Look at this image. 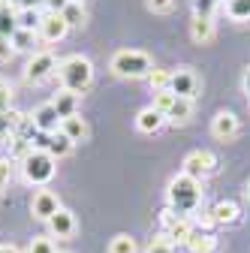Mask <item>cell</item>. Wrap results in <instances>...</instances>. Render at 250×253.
Returning a JSON list of instances; mask_svg holds the SVG:
<instances>
[{"label": "cell", "mask_w": 250, "mask_h": 253, "mask_svg": "<svg viewBox=\"0 0 250 253\" xmlns=\"http://www.w3.org/2000/svg\"><path fill=\"white\" fill-rule=\"evenodd\" d=\"M166 199H169V208L181 217H193L202 205V181H193L187 175H175L169 181V190H166Z\"/></svg>", "instance_id": "obj_1"}, {"label": "cell", "mask_w": 250, "mask_h": 253, "mask_svg": "<svg viewBox=\"0 0 250 253\" xmlns=\"http://www.w3.org/2000/svg\"><path fill=\"white\" fill-rule=\"evenodd\" d=\"M57 76H60V84L70 93H84L93 82V63L84 57V54H70L57 63Z\"/></svg>", "instance_id": "obj_2"}, {"label": "cell", "mask_w": 250, "mask_h": 253, "mask_svg": "<svg viewBox=\"0 0 250 253\" xmlns=\"http://www.w3.org/2000/svg\"><path fill=\"white\" fill-rule=\"evenodd\" d=\"M154 70V60L145 51H133V48H121L112 54V73L121 79H148Z\"/></svg>", "instance_id": "obj_3"}, {"label": "cell", "mask_w": 250, "mask_h": 253, "mask_svg": "<svg viewBox=\"0 0 250 253\" xmlns=\"http://www.w3.org/2000/svg\"><path fill=\"white\" fill-rule=\"evenodd\" d=\"M54 169H57V160H54L48 151H37V148H34V154H30L27 160L21 163L24 178H27L30 184H37V187L48 184V181L54 178Z\"/></svg>", "instance_id": "obj_4"}, {"label": "cell", "mask_w": 250, "mask_h": 253, "mask_svg": "<svg viewBox=\"0 0 250 253\" xmlns=\"http://www.w3.org/2000/svg\"><path fill=\"white\" fill-rule=\"evenodd\" d=\"M214 172H217V157L211 151H190L181 163V175L193 178V181H202Z\"/></svg>", "instance_id": "obj_5"}, {"label": "cell", "mask_w": 250, "mask_h": 253, "mask_svg": "<svg viewBox=\"0 0 250 253\" xmlns=\"http://www.w3.org/2000/svg\"><path fill=\"white\" fill-rule=\"evenodd\" d=\"M160 223H163V238H169L172 244L178 241V244H187L190 241V235H193V220L190 217H181V214H175L172 208H166L163 214H160Z\"/></svg>", "instance_id": "obj_6"}, {"label": "cell", "mask_w": 250, "mask_h": 253, "mask_svg": "<svg viewBox=\"0 0 250 253\" xmlns=\"http://www.w3.org/2000/svg\"><path fill=\"white\" fill-rule=\"evenodd\" d=\"M54 73H57V57H54L51 51H40V54H34V57H30V63L24 67V79H27V82H34V84L51 79Z\"/></svg>", "instance_id": "obj_7"}, {"label": "cell", "mask_w": 250, "mask_h": 253, "mask_svg": "<svg viewBox=\"0 0 250 253\" xmlns=\"http://www.w3.org/2000/svg\"><path fill=\"white\" fill-rule=\"evenodd\" d=\"M169 90L175 93V97L181 100H193L196 93H199V79L190 67H178L172 70V82H169Z\"/></svg>", "instance_id": "obj_8"}, {"label": "cell", "mask_w": 250, "mask_h": 253, "mask_svg": "<svg viewBox=\"0 0 250 253\" xmlns=\"http://www.w3.org/2000/svg\"><path fill=\"white\" fill-rule=\"evenodd\" d=\"M64 208L60 205V199H57V193H51V190H40V193H34V202H30V214H34L37 220H48Z\"/></svg>", "instance_id": "obj_9"}, {"label": "cell", "mask_w": 250, "mask_h": 253, "mask_svg": "<svg viewBox=\"0 0 250 253\" xmlns=\"http://www.w3.org/2000/svg\"><path fill=\"white\" fill-rule=\"evenodd\" d=\"M238 130H241V124H238L235 112H226L223 109V112H217L214 121H211V136L220 139V142H232L238 136Z\"/></svg>", "instance_id": "obj_10"}, {"label": "cell", "mask_w": 250, "mask_h": 253, "mask_svg": "<svg viewBox=\"0 0 250 253\" xmlns=\"http://www.w3.org/2000/svg\"><path fill=\"white\" fill-rule=\"evenodd\" d=\"M67 30H70V24L64 21V15L48 12V15H42V21H40L37 37H40L42 42H60V40L67 37Z\"/></svg>", "instance_id": "obj_11"}, {"label": "cell", "mask_w": 250, "mask_h": 253, "mask_svg": "<svg viewBox=\"0 0 250 253\" xmlns=\"http://www.w3.org/2000/svg\"><path fill=\"white\" fill-rule=\"evenodd\" d=\"M30 118H34V126H37L40 133H57V130H60V115H57V109H54L51 103L37 106Z\"/></svg>", "instance_id": "obj_12"}, {"label": "cell", "mask_w": 250, "mask_h": 253, "mask_svg": "<svg viewBox=\"0 0 250 253\" xmlns=\"http://www.w3.org/2000/svg\"><path fill=\"white\" fill-rule=\"evenodd\" d=\"M48 229L54 238H73L76 235V214L67 211V208H60L51 220H48Z\"/></svg>", "instance_id": "obj_13"}, {"label": "cell", "mask_w": 250, "mask_h": 253, "mask_svg": "<svg viewBox=\"0 0 250 253\" xmlns=\"http://www.w3.org/2000/svg\"><path fill=\"white\" fill-rule=\"evenodd\" d=\"M211 217H214L217 226H235L238 220H241V208L232 199H220V202L211 208Z\"/></svg>", "instance_id": "obj_14"}, {"label": "cell", "mask_w": 250, "mask_h": 253, "mask_svg": "<svg viewBox=\"0 0 250 253\" xmlns=\"http://www.w3.org/2000/svg\"><path fill=\"white\" fill-rule=\"evenodd\" d=\"M57 133H64V136L76 145V142H84L90 130H87V124H84V118H82V115H70V118L60 121V130H57Z\"/></svg>", "instance_id": "obj_15"}, {"label": "cell", "mask_w": 250, "mask_h": 253, "mask_svg": "<svg viewBox=\"0 0 250 253\" xmlns=\"http://www.w3.org/2000/svg\"><path fill=\"white\" fill-rule=\"evenodd\" d=\"M214 34H217V27H214V18H202V15H193V21H190V40H193V42L205 45V42H211V40H214Z\"/></svg>", "instance_id": "obj_16"}, {"label": "cell", "mask_w": 250, "mask_h": 253, "mask_svg": "<svg viewBox=\"0 0 250 253\" xmlns=\"http://www.w3.org/2000/svg\"><path fill=\"white\" fill-rule=\"evenodd\" d=\"M163 124H166V118H163L160 112H154L151 106H148V109H142V112L136 115V126H139V133H157V130H163Z\"/></svg>", "instance_id": "obj_17"}, {"label": "cell", "mask_w": 250, "mask_h": 253, "mask_svg": "<svg viewBox=\"0 0 250 253\" xmlns=\"http://www.w3.org/2000/svg\"><path fill=\"white\" fill-rule=\"evenodd\" d=\"M18 30V21H15V6L9 0H0V37H12Z\"/></svg>", "instance_id": "obj_18"}, {"label": "cell", "mask_w": 250, "mask_h": 253, "mask_svg": "<svg viewBox=\"0 0 250 253\" xmlns=\"http://www.w3.org/2000/svg\"><path fill=\"white\" fill-rule=\"evenodd\" d=\"M51 106L57 109L60 121H64V118H70V115H79V112H76V106H79V93H70V90H60L57 97L51 100Z\"/></svg>", "instance_id": "obj_19"}, {"label": "cell", "mask_w": 250, "mask_h": 253, "mask_svg": "<svg viewBox=\"0 0 250 253\" xmlns=\"http://www.w3.org/2000/svg\"><path fill=\"white\" fill-rule=\"evenodd\" d=\"M187 247H190V253H214V250H217V238H214L211 232H196V229H193Z\"/></svg>", "instance_id": "obj_20"}, {"label": "cell", "mask_w": 250, "mask_h": 253, "mask_svg": "<svg viewBox=\"0 0 250 253\" xmlns=\"http://www.w3.org/2000/svg\"><path fill=\"white\" fill-rule=\"evenodd\" d=\"M37 30H24V27H18L15 34L9 37V42H12V48L15 51H34L37 48Z\"/></svg>", "instance_id": "obj_21"}, {"label": "cell", "mask_w": 250, "mask_h": 253, "mask_svg": "<svg viewBox=\"0 0 250 253\" xmlns=\"http://www.w3.org/2000/svg\"><path fill=\"white\" fill-rule=\"evenodd\" d=\"M9 160H18V163H24L30 154H34V142L30 139H21V136H12L9 142Z\"/></svg>", "instance_id": "obj_22"}, {"label": "cell", "mask_w": 250, "mask_h": 253, "mask_svg": "<svg viewBox=\"0 0 250 253\" xmlns=\"http://www.w3.org/2000/svg\"><path fill=\"white\" fill-rule=\"evenodd\" d=\"M190 115H193V100H175V106L169 109V115H166V121H172V124H187L190 121Z\"/></svg>", "instance_id": "obj_23"}, {"label": "cell", "mask_w": 250, "mask_h": 253, "mask_svg": "<svg viewBox=\"0 0 250 253\" xmlns=\"http://www.w3.org/2000/svg\"><path fill=\"white\" fill-rule=\"evenodd\" d=\"M54 160H60V157H67L70 151H73V142L64 136V133H51V139H48V148H45Z\"/></svg>", "instance_id": "obj_24"}, {"label": "cell", "mask_w": 250, "mask_h": 253, "mask_svg": "<svg viewBox=\"0 0 250 253\" xmlns=\"http://www.w3.org/2000/svg\"><path fill=\"white\" fill-rule=\"evenodd\" d=\"M21 121V112H6V115H0V142H9L15 136V126Z\"/></svg>", "instance_id": "obj_25"}, {"label": "cell", "mask_w": 250, "mask_h": 253, "mask_svg": "<svg viewBox=\"0 0 250 253\" xmlns=\"http://www.w3.org/2000/svg\"><path fill=\"white\" fill-rule=\"evenodd\" d=\"M60 15H64V21H67L70 27H82V24L87 21V9H84V3H73V0H70V6L60 12Z\"/></svg>", "instance_id": "obj_26"}, {"label": "cell", "mask_w": 250, "mask_h": 253, "mask_svg": "<svg viewBox=\"0 0 250 253\" xmlns=\"http://www.w3.org/2000/svg\"><path fill=\"white\" fill-rule=\"evenodd\" d=\"M226 15L232 21H247L250 18V0H226Z\"/></svg>", "instance_id": "obj_27"}, {"label": "cell", "mask_w": 250, "mask_h": 253, "mask_svg": "<svg viewBox=\"0 0 250 253\" xmlns=\"http://www.w3.org/2000/svg\"><path fill=\"white\" fill-rule=\"evenodd\" d=\"M175 100H178V97H175L172 90H157V93H154V103H151V109H154V112H160V115L166 118V115H169V109L175 106Z\"/></svg>", "instance_id": "obj_28"}, {"label": "cell", "mask_w": 250, "mask_h": 253, "mask_svg": "<svg viewBox=\"0 0 250 253\" xmlns=\"http://www.w3.org/2000/svg\"><path fill=\"white\" fill-rule=\"evenodd\" d=\"M15 21H18V27H24V30H40L42 15H40L37 9H15Z\"/></svg>", "instance_id": "obj_29"}, {"label": "cell", "mask_w": 250, "mask_h": 253, "mask_svg": "<svg viewBox=\"0 0 250 253\" xmlns=\"http://www.w3.org/2000/svg\"><path fill=\"white\" fill-rule=\"evenodd\" d=\"M169 82H172V73L169 70H157V67H154L151 76H148V84H151L154 93H157V90H169Z\"/></svg>", "instance_id": "obj_30"}, {"label": "cell", "mask_w": 250, "mask_h": 253, "mask_svg": "<svg viewBox=\"0 0 250 253\" xmlns=\"http://www.w3.org/2000/svg\"><path fill=\"white\" fill-rule=\"evenodd\" d=\"M109 253H136V241L130 235H115L109 244Z\"/></svg>", "instance_id": "obj_31"}, {"label": "cell", "mask_w": 250, "mask_h": 253, "mask_svg": "<svg viewBox=\"0 0 250 253\" xmlns=\"http://www.w3.org/2000/svg\"><path fill=\"white\" fill-rule=\"evenodd\" d=\"M175 3L178 0H145V9L154 12V15H169L175 9Z\"/></svg>", "instance_id": "obj_32"}, {"label": "cell", "mask_w": 250, "mask_h": 253, "mask_svg": "<svg viewBox=\"0 0 250 253\" xmlns=\"http://www.w3.org/2000/svg\"><path fill=\"white\" fill-rule=\"evenodd\" d=\"M12 112V84L6 79H0V115Z\"/></svg>", "instance_id": "obj_33"}, {"label": "cell", "mask_w": 250, "mask_h": 253, "mask_svg": "<svg viewBox=\"0 0 250 253\" xmlns=\"http://www.w3.org/2000/svg\"><path fill=\"white\" fill-rule=\"evenodd\" d=\"M214 9H217V0H193V15L214 18Z\"/></svg>", "instance_id": "obj_34"}, {"label": "cell", "mask_w": 250, "mask_h": 253, "mask_svg": "<svg viewBox=\"0 0 250 253\" xmlns=\"http://www.w3.org/2000/svg\"><path fill=\"white\" fill-rule=\"evenodd\" d=\"M145 253H175V244H172L169 238H154V241L145 247Z\"/></svg>", "instance_id": "obj_35"}, {"label": "cell", "mask_w": 250, "mask_h": 253, "mask_svg": "<svg viewBox=\"0 0 250 253\" xmlns=\"http://www.w3.org/2000/svg\"><path fill=\"white\" fill-rule=\"evenodd\" d=\"M27 253H57V250H54V241L51 238H34V241H30V247H27Z\"/></svg>", "instance_id": "obj_36"}, {"label": "cell", "mask_w": 250, "mask_h": 253, "mask_svg": "<svg viewBox=\"0 0 250 253\" xmlns=\"http://www.w3.org/2000/svg\"><path fill=\"white\" fill-rule=\"evenodd\" d=\"M9 178H12V160H0V190L9 187Z\"/></svg>", "instance_id": "obj_37"}, {"label": "cell", "mask_w": 250, "mask_h": 253, "mask_svg": "<svg viewBox=\"0 0 250 253\" xmlns=\"http://www.w3.org/2000/svg\"><path fill=\"white\" fill-rule=\"evenodd\" d=\"M12 54H15L12 42H9L6 37H0V63H9V60H12Z\"/></svg>", "instance_id": "obj_38"}, {"label": "cell", "mask_w": 250, "mask_h": 253, "mask_svg": "<svg viewBox=\"0 0 250 253\" xmlns=\"http://www.w3.org/2000/svg\"><path fill=\"white\" fill-rule=\"evenodd\" d=\"M45 6H48V12H54V15H60L67 6H70V0H45Z\"/></svg>", "instance_id": "obj_39"}, {"label": "cell", "mask_w": 250, "mask_h": 253, "mask_svg": "<svg viewBox=\"0 0 250 253\" xmlns=\"http://www.w3.org/2000/svg\"><path fill=\"white\" fill-rule=\"evenodd\" d=\"M9 3H12L15 9H34L37 3H45V0H9Z\"/></svg>", "instance_id": "obj_40"}, {"label": "cell", "mask_w": 250, "mask_h": 253, "mask_svg": "<svg viewBox=\"0 0 250 253\" xmlns=\"http://www.w3.org/2000/svg\"><path fill=\"white\" fill-rule=\"evenodd\" d=\"M241 87H244V93L250 97V67L244 70V79H241Z\"/></svg>", "instance_id": "obj_41"}, {"label": "cell", "mask_w": 250, "mask_h": 253, "mask_svg": "<svg viewBox=\"0 0 250 253\" xmlns=\"http://www.w3.org/2000/svg\"><path fill=\"white\" fill-rule=\"evenodd\" d=\"M0 253H21V250L12 247V244H0Z\"/></svg>", "instance_id": "obj_42"}, {"label": "cell", "mask_w": 250, "mask_h": 253, "mask_svg": "<svg viewBox=\"0 0 250 253\" xmlns=\"http://www.w3.org/2000/svg\"><path fill=\"white\" fill-rule=\"evenodd\" d=\"M244 193H247V199H250V181H247V190H244Z\"/></svg>", "instance_id": "obj_43"}, {"label": "cell", "mask_w": 250, "mask_h": 253, "mask_svg": "<svg viewBox=\"0 0 250 253\" xmlns=\"http://www.w3.org/2000/svg\"><path fill=\"white\" fill-rule=\"evenodd\" d=\"M73 3H84V0H73Z\"/></svg>", "instance_id": "obj_44"}]
</instances>
